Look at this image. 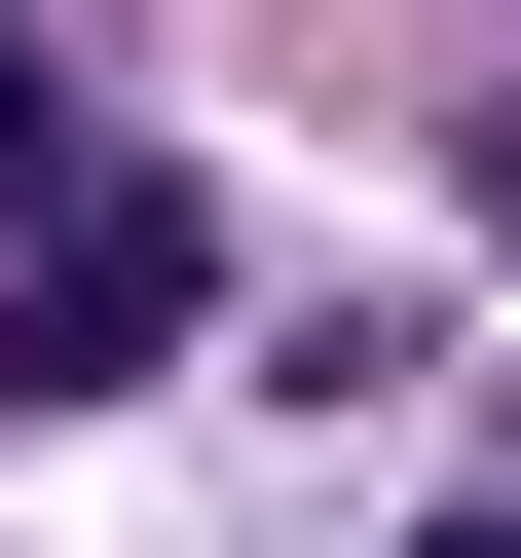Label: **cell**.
Here are the masks:
<instances>
[{
    "instance_id": "3957f363",
    "label": "cell",
    "mask_w": 521,
    "mask_h": 558,
    "mask_svg": "<svg viewBox=\"0 0 521 558\" xmlns=\"http://www.w3.org/2000/svg\"><path fill=\"white\" fill-rule=\"evenodd\" d=\"M410 558H521V521H410Z\"/></svg>"
},
{
    "instance_id": "7a4b0ae2",
    "label": "cell",
    "mask_w": 521,
    "mask_h": 558,
    "mask_svg": "<svg viewBox=\"0 0 521 558\" xmlns=\"http://www.w3.org/2000/svg\"><path fill=\"white\" fill-rule=\"evenodd\" d=\"M0 223H75V112H38V38H0Z\"/></svg>"
},
{
    "instance_id": "6da1fadb",
    "label": "cell",
    "mask_w": 521,
    "mask_h": 558,
    "mask_svg": "<svg viewBox=\"0 0 521 558\" xmlns=\"http://www.w3.org/2000/svg\"><path fill=\"white\" fill-rule=\"evenodd\" d=\"M186 299H223V260H186V186H75L38 260H0V410H75V373H149Z\"/></svg>"
}]
</instances>
